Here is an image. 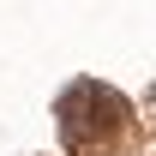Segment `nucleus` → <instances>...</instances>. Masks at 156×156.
<instances>
[{
    "label": "nucleus",
    "instance_id": "obj_1",
    "mask_svg": "<svg viewBox=\"0 0 156 156\" xmlns=\"http://www.w3.org/2000/svg\"><path fill=\"white\" fill-rule=\"evenodd\" d=\"M120 132H126V102L114 90H102V84L84 78V84H72L60 96V138H66V150L90 156L102 144H114Z\"/></svg>",
    "mask_w": 156,
    "mask_h": 156
}]
</instances>
